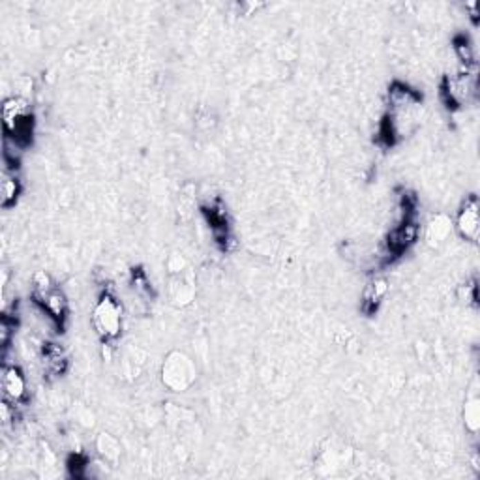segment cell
I'll list each match as a JSON object with an SVG mask.
<instances>
[{
  "mask_svg": "<svg viewBox=\"0 0 480 480\" xmlns=\"http://www.w3.org/2000/svg\"><path fill=\"white\" fill-rule=\"evenodd\" d=\"M161 377H163V385H167L174 392H182L194 383L195 368L188 357L182 353H173L163 364Z\"/></svg>",
  "mask_w": 480,
  "mask_h": 480,
  "instance_id": "1",
  "label": "cell"
},
{
  "mask_svg": "<svg viewBox=\"0 0 480 480\" xmlns=\"http://www.w3.org/2000/svg\"><path fill=\"white\" fill-rule=\"evenodd\" d=\"M94 327L106 340L119 336L120 327H122V310L113 297L106 294L98 302V306L94 310Z\"/></svg>",
  "mask_w": 480,
  "mask_h": 480,
  "instance_id": "2",
  "label": "cell"
},
{
  "mask_svg": "<svg viewBox=\"0 0 480 480\" xmlns=\"http://www.w3.org/2000/svg\"><path fill=\"white\" fill-rule=\"evenodd\" d=\"M480 227V216H479V201L474 195H471L466 201V205L461 207L460 214H458V221H456V229L461 237H466L469 240L477 239Z\"/></svg>",
  "mask_w": 480,
  "mask_h": 480,
  "instance_id": "3",
  "label": "cell"
},
{
  "mask_svg": "<svg viewBox=\"0 0 480 480\" xmlns=\"http://www.w3.org/2000/svg\"><path fill=\"white\" fill-rule=\"evenodd\" d=\"M173 274H174V278L171 280V294H173L174 302H179V304H188L195 293L192 274L188 272V270H179V272H173Z\"/></svg>",
  "mask_w": 480,
  "mask_h": 480,
  "instance_id": "4",
  "label": "cell"
},
{
  "mask_svg": "<svg viewBox=\"0 0 480 480\" xmlns=\"http://www.w3.org/2000/svg\"><path fill=\"white\" fill-rule=\"evenodd\" d=\"M2 390L8 398L19 400L25 394V379L15 368H4L2 370Z\"/></svg>",
  "mask_w": 480,
  "mask_h": 480,
  "instance_id": "5",
  "label": "cell"
},
{
  "mask_svg": "<svg viewBox=\"0 0 480 480\" xmlns=\"http://www.w3.org/2000/svg\"><path fill=\"white\" fill-rule=\"evenodd\" d=\"M450 229H452V223H450V220H448L447 216H441V214L439 216H435L426 227L428 242H430L432 246H439V244H443V242L447 240Z\"/></svg>",
  "mask_w": 480,
  "mask_h": 480,
  "instance_id": "6",
  "label": "cell"
},
{
  "mask_svg": "<svg viewBox=\"0 0 480 480\" xmlns=\"http://www.w3.org/2000/svg\"><path fill=\"white\" fill-rule=\"evenodd\" d=\"M479 398L474 396L471 400L467 401L466 406V426L471 430V432H477L480 424V407H479Z\"/></svg>",
  "mask_w": 480,
  "mask_h": 480,
  "instance_id": "7",
  "label": "cell"
},
{
  "mask_svg": "<svg viewBox=\"0 0 480 480\" xmlns=\"http://www.w3.org/2000/svg\"><path fill=\"white\" fill-rule=\"evenodd\" d=\"M2 205L4 207H8L12 201H15V197H17V180L14 179V177H6L4 179V182H2Z\"/></svg>",
  "mask_w": 480,
  "mask_h": 480,
  "instance_id": "8",
  "label": "cell"
},
{
  "mask_svg": "<svg viewBox=\"0 0 480 480\" xmlns=\"http://www.w3.org/2000/svg\"><path fill=\"white\" fill-rule=\"evenodd\" d=\"M385 293H387V281L385 280H375L372 286H370V289H368L366 293V299L368 302H372V304H377L383 297H385Z\"/></svg>",
  "mask_w": 480,
  "mask_h": 480,
  "instance_id": "9",
  "label": "cell"
}]
</instances>
